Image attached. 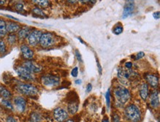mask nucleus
I'll list each match as a JSON object with an SVG mask.
<instances>
[{
	"mask_svg": "<svg viewBox=\"0 0 160 122\" xmlns=\"http://www.w3.org/2000/svg\"><path fill=\"white\" fill-rule=\"evenodd\" d=\"M125 114L131 122H139L141 121V112L137 106L130 104L125 109Z\"/></svg>",
	"mask_w": 160,
	"mask_h": 122,
	"instance_id": "1",
	"label": "nucleus"
},
{
	"mask_svg": "<svg viewBox=\"0 0 160 122\" xmlns=\"http://www.w3.org/2000/svg\"><path fill=\"white\" fill-rule=\"evenodd\" d=\"M16 89L20 93L23 95L33 96L37 95L39 93V89L37 87L32 84L27 83H19L16 87Z\"/></svg>",
	"mask_w": 160,
	"mask_h": 122,
	"instance_id": "2",
	"label": "nucleus"
},
{
	"mask_svg": "<svg viewBox=\"0 0 160 122\" xmlns=\"http://www.w3.org/2000/svg\"><path fill=\"white\" fill-rule=\"evenodd\" d=\"M114 96L117 101L120 104H124L127 102L131 97L130 91L123 85H118L114 89Z\"/></svg>",
	"mask_w": 160,
	"mask_h": 122,
	"instance_id": "3",
	"label": "nucleus"
},
{
	"mask_svg": "<svg viewBox=\"0 0 160 122\" xmlns=\"http://www.w3.org/2000/svg\"><path fill=\"white\" fill-rule=\"evenodd\" d=\"M61 79L56 75L45 74L42 76V82L44 85L50 88L57 87L60 85Z\"/></svg>",
	"mask_w": 160,
	"mask_h": 122,
	"instance_id": "4",
	"label": "nucleus"
},
{
	"mask_svg": "<svg viewBox=\"0 0 160 122\" xmlns=\"http://www.w3.org/2000/svg\"><path fill=\"white\" fill-rule=\"evenodd\" d=\"M16 71H17V73L19 75V76L22 79H24V80L33 81L35 79L33 73L29 71L23 66H19L18 68H17Z\"/></svg>",
	"mask_w": 160,
	"mask_h": 122,
	"instance_id": "5",
	"label": "nucleus"
},
{
	"mask_svg": "<svg viewBox=\"0 0 160 122\" xmlns=\"http://www.w3.org/2000/svg\"><path fill=\"white\" fill-rule=\"evenodd\" d=\"M134 72L133 71L128 70V69H124L123 68H120L118 69V76L119 79H120V82L122 83H127L128 81L131 79L132 76L134 74Z\"/></svg>",
	"mask_w": 160,
	"mask_h": 122,
	"instance_id": "6",
	"label": "nucleus"
},
{
	"mask_svg": "<svg viewBox=\"0 0 160 122\" xmlns=\"http://www.w3.org/2000/svg\"><path fill=\"white\" fill-rule=\"evenodd\" d=\"M54 36L50 32H44L42 33L41 36L39 44L43 47H49L54 44Z\"/></svg>",
	"mask_w": 160,
	"mask_h": 122,
	"instance_id": "7",
	"label": "nucleus"
},
{
	"mask_svg": "<svg viewBox=\"0 0 160 122\" xmlns=\"http://www.w3.org/2000/svg\"><path fill=\"white\" fill-rule=\"evenodd\" d=\"M42 35V31L39 30V29H35V30L32 31L30 33L29 36L27 37V41H28V44L32 46H35L37 45L40 41L41 36Z\"/></svg>",
	"mask_w": 160,
	"mask_h": 122,
	"instance_id": "8",
	"label": "nucleus"
},
{
	"mask_svg": "<svg viewBox=\"0 0 160 122\" xmlns=\"http://www.w3.org/2000/svg\"><path fill=\"white\" fill-rule=\"evenodd\" d=\"M22 66L25 68L27 70H28L29 71L31 72L32 73H39L42 70V66H40L33 60H27V61L24 62Z\"/></svg>",
	"mask_w": 160,
	"mask_h": 122,
	"instance_id": "9",
	"label": "nucleus"
},
{
	"mask_svg": "<svg viewBox=\"0 0 160 122\" xmlns=\"http://www.w3.org/2000/svg\"><path fill=\"white\" fill-rule=\"evenodd\" d=\"M54 118L58 122H64L67 120L69 115L67 110L63 107H57L54 110Z\"/></svg>",
	"mask_w": 160,
	"mask_h": 122,
	"instance_id": "10",
	"label": "nucleus"
},
{
	"mask_svg": "<svg viewBox=\"0 0 160 122\" xmlns=\"http://www.w3.org/2000/svg\"><path fill=\"white\" fill-rule=\"evenodd\" d=\"M135 8V4L133 1H128L125 4L124 9H123V19H126V18L129 17L131 16L133 13Z\"/></svg>",
	"mask_w": 160,
	"mask_h": 122,
	"instance_id": "11",
	"label": "nucleus"
},
{
	"mask_svg": "<svg viewBox=\"0 0 160 122\" xmlns=\"http://www.w3.org/2000/svg\"><path fill=\"white\" fill-rule=\"evenodd\" d=\"M14 102L16 107H17V109L19 111L21 112V113H23V112L25 110L26 106H27V102H26V100L24 99L23 97L17 96L14 98Z\"/></svg>",
	"mask_w": 160,
	"mask_h": 122,
	"instance_id": "12",
	"label": "nucleus"
},
{
	"mask_svg": "<svg viewBox=\"0 0 160 122\" xmlns=\"http://www.w3.org/2000/svg\"><path fill=\"white\" fill-rule=\"evenodd\" d=\"M150 104L154 108H158L159 107V93L158 91H154L150 96Z\"/></svg>",
	"mask_w": 160,
	"mask_h": 122,
	"instance_id": "13",
	"label": "nucleus"
},
{
	"mask_svg": "<svg viewBox=\"0 0 160 122\" xmlns=\"http://www.w3.org/2000/svg\"><path fill=\"white\" fill-rule=\"evenodd\" d=\"M21 52L22 54V56L25 59H27L28 60H30L34 56V52L33 50L28 46L23 44L21 46Z\"/></svg>",
	"mask_w": 160,
	"mask_h": 122,
	"instance_id": "14",
	"label": "nucleus"
},
{
	"mask_svg": "<svg viewBox=\"0 0 160 122\" xmlns=\"http://www.w3.org/2000/svg\"><path fill=\"white\" fill-rule=\"evenodd\" d=\"M148 83L153 88H157L159 85V77L154 73H148L145 76Z\"/></svg>",
	"mask_w": 160,
	"mask_h": 122,
	"instance_id": "15",
	"label": "nucleus"
},
{
	"mask_svg": "<svg viewBox=\"0 0 160 122\" xmlns=\"http://www.w3.org/2000/svg\"><path fill=\"white\" fill-rule=\"evenodd\" d=\"M20 29V26L15 22L10 21L6 23V30L7 32H10L11 34H14V32H19Z\"/></svg>",
	"mask_w": 160,
	"mask_h": 122,
	"instance_id": "16",
	"label": "nucleus"
},
{
	"mask_svg": "<svg viewBox=\"0 0 160 122\" xmlns=\"http://www.w3.org/2000/svg\"><path fill=\"white\" fill-rule=\"evenodd\" d=\"M30 32H31V29L29 26H24L22 28H20L18 32V38L21 40L25 39L29 36Z\"/></svg>",
	"mask_w": 160,
	"mask_h": 122,
	"instance_id": "17",
	"label": "nucleus"
},
{
	"mask_svg": "<svg viewBox=\"0 0 160 122\" xmlns=\"http://www.w3.org/2000/svg\"><path fill=\"white\" fill-rule=\"evenodd\" d=\"M139 95L142 100L145 101L148 96V86L147 83H142L139 90Z\"/></svg>",
	"mask_w": 160,
	"mask_h": 122,
	"instance_id": "18",
	"label": "nucleus"
},
{
	"mask_svg": "<svg viewBox=\"0 0 160 122\" xmlns=\"http://www.w3.org/2000/svg\"><path fill=\"white\" fill-rule=\"evenodd\" d=\"M6 34V22L2 19H0V38L4 37Z\"/></svg>",
	"mask_w": 160,
	"mask_h": 122,
	"instance_id": "19",
	"label": "nucleus"
},
{
	"mask_svg": "<svg viewBox=\"0 0 160 122\" xmlns=\"http://www.w3.org/2000/svg\"><path fill=\"white\" fill-rule=\"evenodd\" d=\"M42 115H41L40 113L34 112V113H33L30 115V122H40L41 121H42Z\"/></svg>",
	"mask_w": 160,
	"mask_h": 122,
	"instance_id": "20",
	"label": "nucleus"
},
{
	"mask_svg": "<svg viewBox=\"0 0 160 122\" xmlns=\"http://www.w3.org/2000/svg\"><path fill=\"white\" fill-rule=\"evenodd\" d=\"M67 108H68L69 113H71V114H75V113L77 111V109H78V104H77V103H75V102L70 103V104H68Z\"/></svg>",
	"mask_w": 160,
	"mask_h": 122,
	"instance_id": "21",
	"label": "nucleus"
},
{
	"mask_svg": "<svg viewBox=\"0 0 160 122\" xmlns=\"http://www.w3.org/2000/svg\"><path fill=\"white\" fill-rule=\"evenodd\" d=\"M0 95L2 96L5 99H8V98H10L11 96H12V94H11V93L8 90H7L6 88H4V87L2 88L1 92H0Z\"/></svg>",
	"mask_w": 160,
	"mask_h": 122,
	"instance_id": "22",
	"label": "nucleus"
},
{
	"mask_svg": "<svg viewBox=\"0 0 160 122\" xmlns=\"http://www.w3.org/2000/svg\"><path fill=\"white\" fill-rule=\"evenodd\" d=\"M33 2L36 3V4H38V5L42 7H47L48 6L50 5V1H47V0H39V1L34 0Z\"/></svg>",
	"mask_w": 160,
	"mask_h": 122,
	"instance_id": "23",
	"label": "nucleus"
},
{
	"mask_svg": "<svg viewBox=\"0 0 160 122\" xmlns=\"http://www.w3.org/2000/svg\"><path fill=\"white\" fill-rule=\"evenodd\" d=\"M33 13H34V14H36V16H41V17H47L46 14L44 13L43 10L41 8H39V7H35L33 10Z\"/></svg>",
	"mask_w": 160,
	"mask_h": 122,
	"instance_id": "24",
	"label": "nucleus"
},
{
	"mask_svg": "<svg viewBox=\"0 0 160 122\" xmlns=\"http://www.w3.org/2000/svg\"><path fill=\"white\" fill-rule=\"evenodd\" d=\"M2 104L6 108L9 109V110H14V106H13L12 103L11 102V101H9L8 99H3L2 101Z\"/></svg>",
	"mask_w": 160,
	"mask_h": 122,
	"instance_id": "25",
	"label": "nucleus"
},
{
	"mask_svg": "<svg viewBox=\"0 0 160 122\" xmlns=\"http://www.w3.org/2000/svg\"><path fill=\"white\" fill-rule=\"evenodd\" d=\"M123 32V26L122 25H117L113 29V33L115 35H120Z\"/></svg>",
	"mask_w": 160,
	"mask_h": 122,
	"instance_id": "26",
	"label": "nucleus"
},
{
	"mask_svg": "<svg viewBox=\"0 0 160 122\" xmlns=\"http://www.w3.org/2000/svg\"><path fill=\"white\" fill-rule=\"evenodd\" d=\"M17 41V36L15 34H10L8 37V41L10 44H14Z\"/></svg>",
	"mask_w": 160,
	"mask_h": 122,
	"instance_id": "27",
	"label": "nucleus"
},
{
	"mask_svg": "<svg viewBox=\"0 0 160 122\" xmlns=\"http://www.w3.org/2000/svg\"><path fill=\"white\" fill-rule=\"evenodd\" d=\"M105 98H106V104L108 110H109L111 107V95H110V90H108V91L105 93Z\"/></svg>",
	"mask_w": 160,
	"mask_h": 122,
	"instance_id": "28",
	"label": "nucleus"
},
{
	"mask_svg": "<svg viewBox=\"0 0 160 122\" xmlns=\"http://www.w3.org/2000/svg\"><path fill=\"white\" fill-rule=\"evenodd\" d=\"M6 52V46L4 41H0V54H5Z\"/></svg>",
	"mask_w": 160,
	"mask_h": 122,
	"instance_id": "29",
	"label": "nucleus"
},
{
	"mask_svg": "<svg viewBox=\"0 0 160 122\" xmlns=\"http://www.w3.org/2000/svg\"><path fill=\"white\" fill-rule=\"evenodd\" d=\"M144 56H145V54H144L143 51H139V52H138L137 54L135 55L134 58H135V60H139V59L142 58Z\"/></svg>",
	"mask_w": 160,
	"mask_h": 122,
	"instance_id": "30",
	"label": "nucleus"
},
{
	"mask_svg": "<svg viewBox=\"0 0 160 122\" xmlns=\"http://www.w3.org/2000/svg\"><path fill=\"white\" fill-rule=\"evenodd\" d=\"M15 8L18 11H22L23 9H24V5L22 3H18L15 5Z\"/></svg>",
	"mask_w": 160,
	"mask_h": 122,
	"instance_id": "31",
	"label": "nucleus"
},
{
	"mask_svg": "<svg viewBox=\"0 0 160 122\" xmlns=\"http://www.w3.org/2000/svg\"><path fill=\"white\" fill-rule=\"evenodd\" d=\"M71 74H72V76H74V77L77 76V74H78V68H77V67H75L72 70Z\"/></svg>",
	"mask_w": 160,
	"mask_h": 122,
	"instance_id": "32",
	"label": "nucleus"
},
{
	"mask_svg": "<svg viewBox=\"0 0 160 122\" xmlns=\"http://www.w3.org/2000/svg\"><path fill=\"white\" fill-rule=\"evenodd\" d=\"M75 56H76V57H77V59L78 61L83 62V60H82L81 54H80V53L79 52L78 50H75Z\"/></svg>",
	"mask_w": 160,
	"mask_h": 122,
	"instance_id": "33",
	"label": "nucleus"
},
{
	"mask_svg": "<svg viewBox=\"0 0 160 122\" xmlns=\"http://www.w3.org/2000/svg\"><path fill=\"white\" fill-rule=\"evenodd\" d=\"M7 122H19V121H17V118H15L13 117V116H8V117L7 118Z\"/></svg>",
	"mask_w": 160,
	"mask_h": 122,
	"instance_id": "34",
	"label": "nucleus"
},
{
	"mask_svg": "<svg viewBox=\"0 0 160 122\" xmlns=\"http://www.w3.org/2000/svg\"><path fill=\"white\" fill-rule=\"evenodd\" d=\"M153 16H154V18L155 19H159V17H160L159 12L157 11V12H155V13H154V14H153Z\"/></svg>",
	"mask_w": 160,
	"mask_h": 122,
	"instance_id": "35",
	"label": "nucleus"
},
{
	"mask_svg": "<svg viewBox=\"0 0 160 122\" xmlns=\"http://www.w3.org/2000/svg\"><path fill=\"white\" fill-rule=\"evenodd\" d=\"M132 66H133V65H132L131 62H127V63H126V67L128 69L131 68Z\"/></svg>",
	"mask_w": 160,
	"mask_h": 122,
	"instance_id": "36",
	"label": "nucleus"
},
{
	"mask_svg": "<svg viewBox=\"0 0 160 122\" xmlns=\"http://www.w3.org/2000/svg\"><path fill=\"white\" fill-rule=\"evenodd\" d=\"M92 89V85L91 84H88L86 86V92H90Z\"/></svg>",
	"mask_w": 160,
	"mask_h": 122,
	"instance_id": "37",
	"label": "nucleus"
},
{
	"mask_svg": "<svg viewBox=\"0 0 160 122\" xmlns=\"http://www.w3.org/2000/svg\"><path fill=\"white\" fill-rule=\"evenodd\" d=\"M114 122H120V118H119V116L117 114L114 115Z\"/></svg>",
	"mask_w": 160,
	"mask_h": 122,
	"instance_id": "38",
	"label": "nucleus"
},
{
	"mask_svg": "<svg viewBox=\"0 0 160 122\" xmlns=\"http://www.w3.org/2000/svg\"><path fill=\"white\" fill-rule=\"evenodd\" d=\"M97 64H98V68H99V73H100V74H101V73H102V68H101L99 62H98V60H97Z\"/></svg>",
	"mask_w": 160,
	"mask_h": 122,
	"instance_id": "39",
	"label": "nucleus"
},
{
	"mask_svg": "<svg viewBox=\"0 0 160 122\" xmlns=\"http://www.w3.org/2000/svg\"><path fill=\"white\" fill-rule=\"evenodd\" d=\"M81 79H77V80H75V83L77 84V85H80V84H81Z\"/></svg>",
	"mask_w": 160,
	"mask_h": 122,
	"instance_id": "40",
	"label": "nucleus"
},
{
	"mask_svg": "<svg viewBox=\"0 0 160 122\" xmlns=\"http://www.w3.org/2000/svg\"><path fill=\"white\" fill-rule=\"evenodd\" d=\"M102 122H109V121H108V118L105 117V118H103V119Z\"/></svg>",
	"mask_w": 160,
	"mask_h": 122,
	"instance_id": "41",
	"label": "nucleus"
},
{
	"mask_svg": "<svg viewBox=\"0 0 160 122\" xmlns=\"http://www.w3.org/2000/svg\"><path fill=\"white\" fill-rule=\"evenodd\" d=\"M65 122H74V121L72 120V119H69V120H67Z\"/></svg>",
	"mask_w": 160,
	"mask_h": 122,
	"instance_id": "42",
	"label": "nucleus"
},
{
	"mask_svg": "<svg viewBox=\"0 0 160 122\" xmlns=\"http://www.w3.org/2000/svg\"><path fill=\"white\" fill-rule=\"evenodd\" d=\"M5 1H0V4H5Z\"/></svg>",
	"mask_w": 160,
	"mask_h": 122,
	"instance_id": "43",
	"label": "nucleus"
},
{
	"mask_svg": "<svg viewBox=\"0 0 160 122\" xmlns=\"http://www.w3.org/2000/svg\"><path fill=\"white\" fill-rule=\"evenodd\" d=\"M2 88H3V87H2V86H1V85H0V92H1V91H2Z\"/></svg>",
	"mask_w": 160,
	"mask_h": 122,
	"instance_id": "44",
	"label": "nucleus"
},
{
	"mask_svg": "<svg viewBox=\"0 0 160 122\" xmlns=\"http://www.w3.org/2000/svg\"><path fill=\"white\" fill-rule=\"evenodd\" d=\"M151 122H153V121H151Z\"/></svg>",
	"mask_w": 160,
	"mask_h": 122,
	"instance_id": "45",
	"label": "nucleus"
}]
</instances>
